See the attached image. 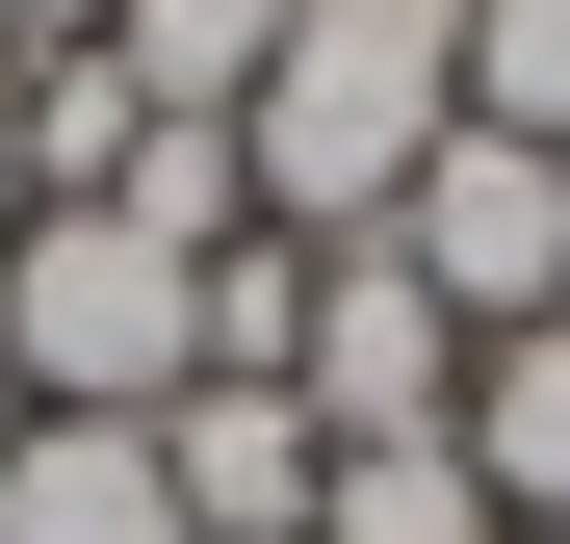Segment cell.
<instances>
[{
	"mask_svg": "<svg viewBox=\"0 0 570 544\" xmlns=\"http://www.w3.org/2000/svg\"><path fill=\"white\" fill-rule=\"evenodd\" d=\"M466 130V0H285V78L234 105V156H259V234H390L415 208V156Z\"/></svg>",
	"mask_w": 570,
	"mask_h": 544,
	"instance_id": "1",
	"label": "cell"
},
{
	"mask_svg": "<svg viewBox=\"0 0 570 544\" xmlns=\"http://www.w3.org/2000/svg\"><path fill=\"white\" fill-rule=\"evenodd\" d=\"M0 389L27 415H181L208 389V259H156L130 208H27L0 234Z\"/></svg>",
	"mask_w": 570,
	"mask_h": 544,
	"instance_id": "2",
	"label": "cell"
},
{
	"mask_svg": "<svg viewBox=\"0 0 570 544\" xmlns=\"http://www.w3.org/2000/svg\"><path fill=\"white\" fill-rule=\"evenodd\" d=\"M285 415H312V441H441V415H466V311L415 286L390 234H337V259H312V337H285Z\"/></svg>",
	"mask_w": 570,
	"mask_h": 544,
	"instance_id": "3",
	"label": "cell"
},
{
	"mask_svg": "<svg viewBox=\"0 0 570 544\" xmlns=\"http://www.w3.org/2000/svg\"><path fill=\"white\" fill-rule=\"evenodd\" d=\"M390 259H415L466 337H544V311H570V156L441 130V156H415V208H390Z\"/></svg>",
	"mask_w": 570,
	"mask_h": 544,
	"instance_id": "4",
	"label": "cell"
},
{
	"mask_svg": "<svg viewBox=\"0 0 570 544\" xmlns=\"http://www.w3.org/2000/svg\"><path fill=\"white\" fill-rule=\"evenodd\" d=\"M312 467H337V441L285 415V389H181V415H156V493H181V544H312Z\"/></svg>",
	"mask_w": 570,
	"mask_h": 544,
	"instance_id": "5",
	"label": "cell"
},
{
	"mask_svg": "<svg viewBox=\"0 0 570 544\" xmlns=\"http://www.w3.org/2000/svg\"><path fill=\"white\" fill-rule=\"evenodd\" d=\"M466 493H493V544H570V311L544 337H466Z\"/></svg>",
	"mask_w": 570,
	"mask_h": 544,
	"instance_id": "6",
	"label": "cell"
},
{
	"mask_svg": "<svg viewBox=\"0 0 570 544\" xmlns=\"http://www.w3.org/2000/svg\"><path fill=\"white\" fill-rule=\"evenodd\" d=\"M0 544H181L156 415H27V441H0Z\"/></svg>",
	"mask_w": 570,
	"mask_h": 544,
	"instance_id": "7",
	"label": "cell"
},
{
	"mask_svg": "<svg viewBox=\"0 0 570 544\" xmlns=\"http://www.w3.org/2000/svg\"><path fill=\"white\" fill-rule=\"evenodd\" d=\"M105 78L156 130H234L259 78H285V0H105Z\"/></svg>",
	"mask_w": 570,
	"mask_h": 544,
	"instance_id": "8",
	"label": "cell"
},
{
	"mask_svg": "<svg viewBox=\"0 0 570 544\" xmlns=\"http://www.w3.org/2000/svg\"><path fill=\"white\" fill-rule=\"evenodd\" d=\"M312 544H493V493H466V441H337Z\"/></svg>",
	"mask_w": 570,
	"mask_h": 544,
	"instance_id": "9",
	"label": "cell"
},
{
	"mask_svg": "<svg viewBox=\"0 0 570 544\" xmlns=\"http://www.w3.org/2000/svg\"><path fill=\"white\" fill-rule=\"evenodd\" d=\"M466 130L570 156V0H466Z\"/></svg>",
	"mask_w": 570,
	"mask_h": 544,
	"instance_id": "10",
	"label": "cell"
},
{
	"mask_svg": "<svg viewBox=\"0 0 570 544\" xmlns=\"http://www.w3.org/2000/svg\"><path fill=\"white\" fill-rule=\"evenodd\" d=\"M0 234H27V78H0Z\"/></svg>",
	"mask_w": 570,
	"mask_h": 544,
	"instance_id": "11",
	"label": "cell"
},
{
	"mask_svg": "<svg viewBox=\"0 0 570 544\" xmlns=\"http://www.w3.org/2000/svg\"><path fill=\"white\" fill-rule=\"evenodd\" d=\"M0 441H27V389H0Z\"/></svg>",
	"mask_w": 570,
	"mask_h": 544,
	"instance_id": "12",
	"label": "cell"
},
{
	"mask_svg": "<svg viewBox=\"0 0 570 544\" xmlns=\"http://www.w3.org/2000/svg\"><path fill=\"white\" fill-rule=\"evenodd\" d=\"M78 27H105V0H78Z\"/></svg>",
	"mask_w": 570,
	"mask_h": 544,
	"instance_id": "13",
	"label": "cell"
}]
</instances>
